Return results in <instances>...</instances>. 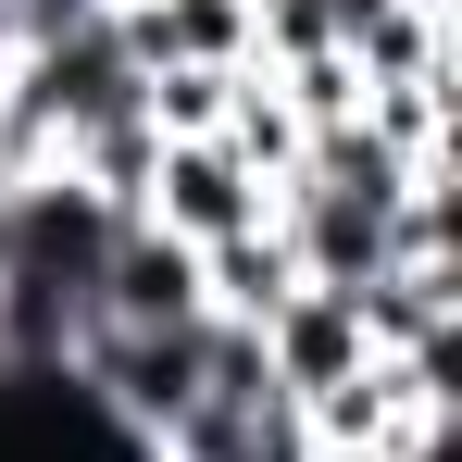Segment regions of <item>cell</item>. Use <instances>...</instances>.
<instances>
[{
	"mask_svg": "<svg viewBox=\"0 0 462 462\" xmlns=\"http://www.w3.org/2000/svg\"><path fill=\"white\" fill-rule=\"evenodd\" d=\"M275 213V188L226 151V138H162L151 151V188H138V226H162L175 250H226Z\"/></svg>",
	"mask_w": 462,
	"mask_h": 462,
	"instance_id": "cell-1",
	"label": "cell"
},
{
	"mask_svg": "<svg viewBox=\"0 0 462 462\" xmlns=\"http://www.w3.org/2000/svg\"><path fill=\"white\" fill-rule=\"evenodd\" d=\"M100 25L138 76H175V63L188 76H250L263 63V0H125Z\"/></svg>",
	"mask_w": 462,
	"mask_h": 462,
	"instance_id": "cell-2",
	"label": "cell"
},
{
	"mask_svg": "<svg viewBox=\"0 0 462 462\" xmlns=\"http://www.w3.org/2000/svg\"><path fill=\"white\" fill-rule=\"evenodd\" d=\"M151 462H312V425L288 387H200L151 438Z\"/></svg>",
	"mask_w": 462,
	"mask_h": 462,
	"instance_id": "cell-3",
	"label": "cell"
},
{
	"mask_svg": "<svg viewBox=\"0 0 462 462\" xmlns=\"http://www.w3.org/2000/svg\"><path fill=\"white\" fill-rule=\"evenodd\" d=\"M250 337H263V375L288 387V400H325V387H350L363 363H375V337H363L350 288H288Z\"/></svg>",
	"mask_w": 462,
	"mask_h": 462,
	"instance_id": "cell-4",
	"label": "cell"
},
{
	"mask_svg": "<svg viewBox=\"0 0 462 462\" xmlns=\"http://www.w3.org/2000/svg\"><path fill=\"white\" fill-rule=\"evenodd\" d=\"M200 250H175L162 226H113V250H100V325H125V337H162V325H200Z\"/></svg>",
	"mask_w": 462,
	"mask_h": 462,
	"instance_id": "cell-5",
	"label": "cell"
},
{
	"mask_svg": "<svg viewBox=\"0 0 462 462\" xmlns=\"http://www.w3.org/2000/svg\"><path fill=\"white\" fill-rule=\"evenodd\" d=\"M350 76H363V88L462 76V0H375V13L350 25Z\"/></svg>",
	"mask_w": 462,
	"mask_h": 462,
	"instance_id": "cell-6",
	"label": "cell"
},
{
	"mask_svg": "<svg viewBox=\"0 0 462 462\" xmlns=\"http://www.w3.org/2000/svg\"><path fill=\"white\" fill-rule=\"evenodd\" d=\"M288 288H312V275H300V250H288V226H275V213H263L250 237H226V250H200V300L226 312V325H263Z\"/></svg>",
	"mask_w": 462,
	"mask_h": 462,
	"instance_id": "cell-7",
	"label": "cell"
},
{
	"mask_svg": "<svg viewBox=\"0 0 462 462\" xmlns=\"http://www.w3.org/2000/svg\"><path fill=\"white\" fill-rule=\"evenodd\" d=\"M312 462H325V450H312Z\"/></svg>",
	"mask_w": 462,
	"mask_h": 462,
	"instance_id": "cell-8",
	"label": "cell"
}]
</instances>
